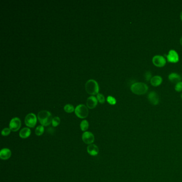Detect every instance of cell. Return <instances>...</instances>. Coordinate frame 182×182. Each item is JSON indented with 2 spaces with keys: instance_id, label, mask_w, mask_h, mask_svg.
<instances>
[{
  "instance_id": "6da1fadb",
  "label": "cell",
  "mask_w": 182,
  "mask_h": 182,
  "mask_svg": "<svg viewBox=\"0 0 182 182\" xmlns=\"http://www.w3.org/2000/svg\"><path fill=\"white\" fill-rule=\"evenodd\" d=\"M37 118L39 122L43 126H48L51 124L53 118H52V113L50 112L45 110L39 112L37 114Z\"/></svg>"
},
{
  "instance_id": "d4e9b609",
  "label": "cell",
  "mask_w": 182,
  "mask_h": 182,
  "mask_svg": "<svg viewBox=\"0 0 182 182\" xmlns=\"http://www.w3.org/2000/svg\"><path fill=\"white\" fill-rule=\"evenodd\" d=\"M145 78L146 80L148 81L151 80L152 79V74H151V73L149 71L146 72L145 74Z\"/></svg>"
},
{
  "instance_id": "44dd1931",
  "label": "cell",
  "mask_w": 182,
  "mask_h": 182,
  "mask_svg": "<svg viewBox=\"0 0 182 182\" xmlns=\"http://www.w3.org/2000/svg\"><path fill=\"white\" fill-rule=\"evenodd\" d=\"M97 100L101 104H104L105 103V97L103 96V95L98 93V94L97 95Z\"/></svg>"
},
{
  "instance_id": "7a4b0ae2",
  "label": "cell",
  "mask_w": 182,
  "mask_h": 182,
  "mask_svg": "<svg viewBox=\"0 0 182 182\" xmlns=\"http://www.w3.org/2000/svg\"><path fill=\"white\" fill-rule=\"evenodd\" d=\"M85 89L88 94L95 95L98 94L99 85L98 83L94 80H89L86 82Z\"/></svg>"
},
{
  "instance_id": "d6986e66",
  "label": "cell",
  "mask_w": 182,
  "mask_h": 182,
  "mask_svg": "<svg viewBox=\"0 0 182 182\" xmlns=\"http://www.w3.org/2000/svg\"><path fill=\"white\" fill-rule=\"evenodd\" d=\"M64 109L65 111L67 112V113H72L73 111H75V109L74 108V106L73 105H71V104H67V105L65 106L64 107Z\"/></svg>"
},
{
  "instance_id": "52a82bcc",
  "label": "cell",
  "mask_w": 182,
  "mask_h": 182,
  "mask_svg": "<svg viewBox=\"0 0 182 182\" xmlns=\"http://www.w3.org/2000/svg\"><path fill=\"white\" fill-rule=\"evenodd\" d=\"M82 138L84 143L89 145L92 144L95 141L94 135H93L92 133L89 131L84 132L82 135Z\"/></svg>"
},
{
  "instance_id": "4316f807",
  "label": "cell",
  "mask_w": 182,
  "mask_h": 182,
  "mask_svg": "<svg viewBox=\"0 0 182 182\" xmlns=\"http://www.w3.org/2000/svg\"><path fill=\"white\" fill-rule=\"evenodd\" d=\"M180 19L182 20V11L181 12V13H180Z\"/></svg>"
},
{
  "instance_id": "3957f363",
  "label": "cell",
  "mask_w": 182,
  "mask_h": 182,
  "mask_svg": "<svg viewBox=\"0 0 182 182\" xmlns=\"http://www.w3.org/2000/svg\"><path fill=\"white\" fill-rule=\"evenodd\" d=\"M148 86L142 82L135 83L131 86V91L138 95L145 94L148 92Z\"/></svg>"
},
{
  "instance_id": "cb8c5ba5",
  "label": "cell",
  "mask_w": 182,
  "mask_h": 182,
  "mask_svg": "<svg viewBox=\"0 0 182 182\" xmlns=\"http://www.w3.org/2000/svg\"><path fill=\"white\" fill-rule=\"evenodd\" d=\"M175 90L178 92L182 91V82H180L176 84Z\"/></svg>"
},
{
  "instance_id": "8992f818",
  "label": "cell",
  "mask_w": 182,
  "mask_h": 182,
  "mask_svg": "<svg viewBox=\"0 0 182 182\" xmlns=\"http://www.w3.org/2000/svg\"><path fill=\"white\" fill-rule=\"evenodd\" d=\"M21 121L20 118H14L10 121L9 124V128L12 131H17L21 127Z\"/></svg>"
},
{
  "instance_id": "ba28073f",
  "label": "cell",
  "mask_w": 182,
  "mask_h": 182,
  "mask_svg": "<svg viewBox=\"0 0 182 182\" xmlns=\"http://www.w3.org/2000/svg\"><path fill=\"white\" fill-rule=\"evenodd\" d=\"M152 62L155 66L159 67L164 66L166 63L165 58L163 56L159 55L154 56L152 59Z\"/></svg>"
},
{
  "instance_id": "5bb4252c",
  "label": "cell",
  "mask_w": 182,
  "mask_h": 182,
  "mask_svg": "<svg viewBox=\"0 0 182 182\" xmlns=\"http://www.w3.org/2000/svg\"><path fill=\"white\" fill-rule=\"evenodd\" d=\"M168 79L170 80V81L172 83L177 84L178 82H180L181 80V77L177 73H172L170 74H169Z\"/></svg>"
},
{
  "instance_id": "30bf717a",
  "label": "cell",
  "mask_w": 182,
  "mask_h": 182,
  "mask_svg": "<svg viewBox=\"0 0 182 182\" xmlns=\"http://www.w3.org/2000/svg\"><path fill=\"white\" fill-rule=\"evenodd\" d=\"M148 99L150 103L154 105H158L159 103V97L156 92L151 91L148 95Z\"/></svg>"
},
{
  "instance_id": "484cf974",
  "label": "cell",
  "mask_w": 182,
  "mask_h": 182,
  "mask_svg": "<svg viewBox=\"0 0 182 182\" xmlns=\"http://www.w3.org/2000/svg\"><path fill=\"white\" fill-rule=\"evenodd\" d=\"M180 45H182V37H181L180 40Z\"/></svg>"
},
{
  "instance_id": "9a60e30c",
  "label": "cell",
  "mask_w": 182,
  "mask_h": 182,
  "mask_svg": "<svg viewBox=\"0 0 182 182\" xmlns=\"http://www.w3.org/2000/svg\"><path fill=\"white\" fill-rule=\"evenodd\" d=\"M151 84L152 86L154 87H158V86L160 85L162 82V77L160 76H154L152 77L151 80H150Z\"/></svg>"
},
{
  "instance_id": "2e32d148",
  "label": "cell",
  "mask_w": 182,
  "mask_h": 182,
  "mask_svg": "<svg viewBox=\"0 0 182 182\" xmlns=\"http://www.w3.org/2000/svg\"><path fill=\"white\" fill-rule=\"evenodd\" d=\"M31 134V130L29 128H24L22 129L20 133V136L23 139H25L29 137Z\"/></svg>"
},
{
  "instance_id": "ac0fdd59",
  "label": "cell",
  "mask_w": 182,
  "mask_h": 182,
  "mask_svg": "<svg viewBox=\"0 0 182 182\" xmlns=\"http://www.w3.org/2000/svg\"><path fill=\"white\" fill-rule=\"evenodd\" d=\"M44 131H45V128H44L43 126L41 125V126L37 127V128L35 129V134L37 136H41L44 133Z\"/></svg>"
},
{
  "instance_id": "603a6c76",
  "label": "cell",
  "mask_w": 182,
  "mask_h": 182,
  "mask_svg": "<svg viewBox=\"0 0 182 182\" xmlns=\"http://www.w3.org/2000/svg\"><path fill=\"white\" fill-rule=\"evenodd\" d=\"M11 131V129L8 128H5L3 129L2 131V135L3 136H7L10 134Z\"/></svg>"
},
{
  "instance_id": "8fae6325",
  "label": "cell",
  "mask_w": 182,
  "mask_h": 182,
  "mask_svg": "<svg viewBox=\"0 0 182 182\" xmlns=\"http://www.w3.org/2000/svg\"><path fill=\"white\" fill-rule=\"evenodd\" d=\"M98 104L97 98L95 96H90L88 97L87 100V106L90 109H93L96 107Z\"/></svg>"
},
{
  "instance_id": "ffe728a7",
  "label": "cell",
  "mask_w": 182,
  "mask_h": 182,
  "mask_svg": "<svg viewBox=\"0 0 182 182\" xmlns=\"http://www.w3.org/2000/svg\"><path fill=\"white\" fill-rule=\"evenodd\" d=\"M60 118L58 117V116H56V117H54L53 118L52 121V124L54 127L58 126V125L60 123Z\"/></svg>"
},
{
  "instance_id": "e0dca14e",
  "label": "cell",
  "mask_w": 182,
  "mask_h": 182,
  "mask_svg": "<svg viewBox=\"0 0 182 182\" xmlns=\"http://www.w3.org/2000/svg\"><path fill=\"white\" fill-rule=\"evenodd\" d=\"M80 128L82 130L86 131L89 128V123L87 120H83L80 123Z\"/></svg>"
},
{
  "instance_id": "277c9868",
  "label": "cell",
  "mask_w": 182,
  "mask_h": 182,
  "mask_svg": "<svg viewBox=\"0 0 182 182\" xmlns=\"http://www.w3.org/2000/svg\"><path fill=\"white\" fill-rule=\"evenodd\" d=\"M75 113L77 117L81 119H84L88 116L89 111L88 108L85 105L80 104L75 108Z\"/></svg>"
},
{
  "instance_id": "83f0119b",
  "label": "cell",
  "mask_w": 182,
  "mask_h": 182,
  "mask_svg": "<svg viewBox=\"0 0 182 182\" xmlns=\"http://www.w3.org/2000/svg\"><path fill=\"white\" fill-rule=\"evenodd\" d=\"M181 98H182V94H181Z\"/></svg>"
},
{
  "instance_id": "7402d4cb",
  "label": "cell",
  "mask_w": 182,
  "mask_h": 182,
  "mask_svg": "<svg viewBox=\"0 0 182 182\" xmlns=\"http://www.w3.org/2000/svg\"><path fill=\"white\" fill-rule=\"evenodd\" d=\"M107 102L111 105H115L116 103V99L114 98L113 97L111 96L107 97Z\"/></svg>"
},
{
  "instance_id": "7c38bea8",
  "label": "cell",
  "mask_w": 182,
  "mask_h": 182,
  "mask_svg": "<svg viewBox=\"0 0 182 182\" xmlns=\"http://www.w3.org/2000/svg\"><path fill=\"white\" fill-rule=\"evenodd\" d=\"M87 151L91 155L95 156L98 154L99 148L95 144H90L87 147Z\"/></svg>"
},
{
  "instance_id": "5b68a950",
  "label": "cell",
  "mask_w": 182,
  "mask_h": 182,
  "mask_svg": "<svg viewBox=\"0 0 182 182\" xmlns=\"http://www.w3.org/2000/svg\"><path fill=\"white\" fill-rule=\"evenodd\" d=\"M25 123L30 128H34L37 123V118L34 114L29 113L26 116Z\"/></svg>"
},
{
  "instance_id": "9c48e42d",
  "label": "cell",
  "mask_w": 182,
  "mask_h": 182,
  "mask_svg": "<svg viewBox=\"0 0 182 182\" xmlns=\"http://www.w3.org/2000/svg\"><path fill=\"white\" fill-rule=\"evenodd\" d=\"M167 60L169 62L176 63L179 60V56L177 53L174 50H170L167 55Z\"/></svg>"
},
{
  "instance_id": "4fadbf2b",
  "label": "cell",
  "mask_w": 182,
  "mask_h": 182,
  "mask_svg": "<svg viewBox=\"0 0 182 182\" xmlns=\"http://www.w3.org/2000/svg\"><path fill=\"white\" fill-rule=\"evenodd\" d=\"M11 156V152L10 150L7 148H3L0 152V158L2 160H7Z\"/></svg>"
}]
</instances>
